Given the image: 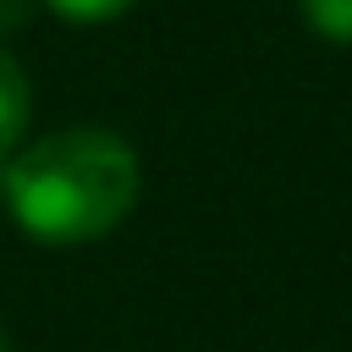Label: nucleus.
<instances>
[{"label": "nucleus", "mask_w": 352, "mask_h": 352, "mask_svg": "<svg viewBox=\"0 0 352 352\" xmlns=\"http://www.w3.org/2000/svg\"><path fill=\"white\" fill-rule=\"evenodd\" d=\"M138 154L104 126H60L0 170L11 220L44 248H82L110 236L138 204Z\"/></svg>", "instance_id": "1"}, {"label": "nucleus", "mask_w": 352, "mask_h": 352, "mask_svg": "<svg viewBox=\"0 0 352 352\" xmlns=\"http://www.w3.org/2000/svg\"><path fill=\"white\" fill-rule=\"evenodd\" d=\"M55 16H66V22H110V16H121V11H132L138 0H44Z\"/></svg>", "instance_id": "4"}, {"label": "nucleus", "mask_w": 352, "mask_h": 352, "mask_svg": "<svg viewBox=\"0 0 352 352\" xmlns=\"http://www.w3.org/2000/svg\"><path fill=\"white\" fill-rule=\"evenodd\" d=\"M28 110H33V88H28L22 66L0 50V170H6V160L16 154L22 132H28Z\"/></svg>", "instance_id": "2"}, {"label": "nucleus", "mask_w": 352, "mask_h": 352, "mask_svg": "<svg viewBox=\"0 0 352 352\" xmlns=\"http://www.w3.org/2000/svg\"><path fill=\"white\" fill-rule=\"evenodd\" d=\"M28 16H33V0H0V33L28 28Z\"/></svg>", "instance_id": "5"}, {"label": "nucleus", "mask_w": 352, "mask_h": 352, "mask_svg": "<svg viewBox=\"0 0 352 352\" xmlns=\"http://www.w3.org/2000/svg\"><path fill=\"white\" fill-rule=\"evenodd\" d=\"M302 22L330 38V44H352V0H297Z\"/></svg>", "instance_id": "3"}, {"label": "nucleus", "mask_w": 352, "mask_h": 352, "mask_svg": "<svg viewBox=\"0 0 352 352\" xmlns=\"http://www.w3.org/2000/svg\"><path fill=\"white\" fill-rule=\"evenodd\" d=\"M0 352H6V336H0Z\"/></svg>", "instance_id": "6"}]
</instances>
